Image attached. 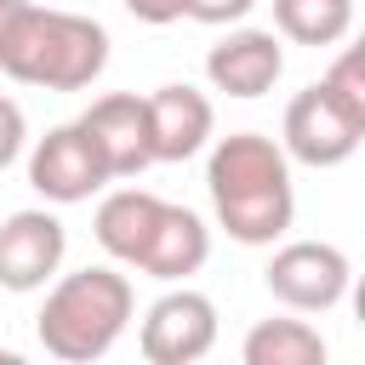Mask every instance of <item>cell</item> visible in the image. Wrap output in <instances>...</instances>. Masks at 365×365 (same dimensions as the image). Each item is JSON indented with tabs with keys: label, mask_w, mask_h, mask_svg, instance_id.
<instances>
[{
	"label": "cell",
	"mask_w": 365,
	"mask_h": 365,
	"mask_svg": "<svg viewBox=\"0 0 365 365\" xmlns=\"http://www.w3.org/2000/svg\"><path fill=\"white\" fill-rule=\"evenodd\" d=\"M160 211H165V200L160 194H148V188H114V194H103V205H97V245L114 257V262H143V251H148V240H154V228H160Z\"/></svg>",
	"instance_id": "cell-12"
},
{
	"label": "cell",
	"mask_w": 365,
	"mask_h": 365,
	"mask_svg": "<svg viewBox=\"0 0 365 365\" xmlns=\"http://www.w3.org/2000/svg\"><path fill=\"white\" fill-rule=\"evenodd\" d=\"M359 143H365V125L325 91V80H314L308 91L291 97V108H285V154H291V160L325 171V165L354 160Z\"/></svg>",
	"instance_id": "cell-7"
},
{
	"label": "cell",
	"mask_w": 365,
	"mask_h": 365,
	"mask_svg": "<svg viewBox=\"0 0 365 365\" xmlns=\"http://www.w3.org/2000/svg\"><path fill=\"white\" fill-rule=\"evenodd\" d=\"M23 6H29V0H0V46H6V34H11V23L23 17Z\"/></svg>",
	"instance_id": "cell-20"
},
{
	"label": "cell",
	"mask_w": 365,
	"mask_h": 365,
	"mask_svg": "<svg viewBox=\"0 0 365 365\" xmlns=\"http://www.w3.org/2000/svg\"><path fill=\"white\" fill-rule=\"evenodd\" d=\"M23 143H29V120H23V108L0 91V171L23 154Z\"/></svg>",
	"instance_id": "cell-17"
},
{
	"label": "cell",
	"mask_w": 365,
	"mask_h": 365,
	"mask_svg": "<svg viewBox=\"0 0 365 365\" xmlns=\"http://www.w3.org/2000/svg\"><path fill=\"white\" fill-rule=\"evenodd\" d=\"M29 182H34V194L51 200V205H80V200H91L103 182H114V177H108L97 143L86 137V125L74 120V125H51V131L34 143V154H29Z\"/></svg>",
	"instance_id": "cell-6"
},
{
	"label": "cell",
	"mask_w": 365,
	"mask_h": 365,
	"mask_svg": "<svg viewBox=\"0 0 365 365\" xmlns=\"http://www.w3.org/2000/svg\"><path fill=\"white\" fill-rule=\"evenodd\" d=\"M285 74V46L274 29H228L205 51V80L228 97H262Z\"/></svg>",
	"instance_id": "cell-10"
},
{
	"label": "cell",
	"mask_w": 365,
	"mask_h": 365,
	"mask_svg": "<svg viewBox=\"0 0 365 365\" xmlns=\"http://www.w3.org/2000/svg\"><path fill=\"white\" fill-rule=\"evenodd\" d=\"M240 354L245 365H325V336L308 319H257Z\"/></svg>",
	"instance_id": "cell-14"
},
{
	"label": "cell",
	"mask_w": 365,
	"mask_h": 365,
	"mask_svg": "<svg viewBox=\"0 0 365 365\" xmlns=\"http://www.w3.org/2000/svg\"><path fill=\"white\" fill-rule=\"evenodd\" d=\"M86 137L97 143L108 177H137L154 165V120H148V97L137 91H108L80 114Z\"/></svg>",
	"instance_id": "cell-8"
},
{
	"label": "cell",
	"mask_w": 365,
	"mask_h": 365,
	"mask_svg": "<svg viewBox=\"0 0 365 365\" xmlns=\"http://www.w3.org/2000/svg\"><path fill=\"white\" fill-rule=\"evenodd\" d=\"M63 251H68V234L51 211L29 205V211H11L0 222V291H40L51 285V274L63 268Z\"/></svg>",
	"instance_id": "cell-9"
},
{
	"label": "cell",
	"mask_w": 365,
	"mask_h": 365,
	"mask_svg": "<svg viewBox=\"0 0 365 365\" xmlns=\"http://www.w3.org/2000/svg\"><path fill=\"white\" fill-rule=\"evenodd\" d=\"M325 91L365 125V46H342L325 68Z\"/></svg>",
	"instance_id": "cell-16"
},
{
	"label": "cell",
	"mask_w": 365,
	"mask_h": 365,
	"mask_svg": "<svg viewBox=\"0 0 365 365\" xmlns=\"http://www.w3.org/2000/svg\"><path fill=\"white\" fill-rule=\"evenodd\" d=\"M137 348L148 365H194L217 348V302L205 291H165L148 314H143V331H137Z\"/></svg>",
	"instance_id": "cell-5"
},
{
	"label": "cell",
	"mask_w": 365,
	"mask_h": 365,
	"mask_svg": "<svg viewBox=\"0 0 365 365\" xmlns=\"http://www.w3.org/2000/svg\"><path fill=\"white\" fill-rule=\"evenodd\" d=\"M354 46H365V29H359V40H354Z\"/></svg>",
	"instance_id": "cell-22"
},
{
	"label": "cell",
	"mask_w": 365,
	"mask_h": 365,
	"mask_svg": "<svg viewBox=\"0 0 365 365\" xmlns=\"http://www.w3.org/2000/svg\"><path fill=\"white\" fill-rule=\"evenodd\" d=\"M148 120H154V160H194L211 143V97L194 86H160L148 91Z\"/></svg>",
	"instance_id": "cell-11"
},
{
	"label": "cell",
	"mask_w": 365,
	"mask_h": 365,
	"mask_svg": "<svg viewBox=\"0 0 365 365\" xmlns=\"http://www.w3.org/2000/svg\"><path fill=\"white\" fill-rule=\"evenodd\" d=\"M205 257H211V228H205L188 205H171V200H165L160 228H154V240H148V251H143L137 268H143L148 279H188V274L205 268Z\"/></svg>",
	"instance_id": "cell-13"
},
{
	"label": "cell",
	"mask_w": 365,
	"mask_h": 365,
	"mask_svg": "<svg viewBox=\"0 0 365 365\" xmlns=\"http://www.w3.org/2000/svg\"><path fill=\"white\" fill-rule=\"evenodd\" d=\"M108 68V29L80 11H51V6H23L0 46V74L46 91H86Z\"/></svg>",
	"instance_id": "cell-2"
},
{
	"label": "cell",
	"mask_w": 365,
	"mask_h": 365,
	"mask_svg": "<svg viewBox=\"0 0 365 365\" xmlns=\"http://www.w3.org/2000/svg\"><path fill=\"white\" fill-rule=\"evenodd\" d=\"M125 11H131L137 23H154V29H165V23L188 17V0H125Z\"/></svg>",
	"instance_id": "cell-19"
},
{
	"label": "cell",
	"mask_w": 365,
	"mask_h": 365,
	"mask_svg": "<svg viewBox=\"0 0 365 365\" xmlns=\"http://www.w3.org/2000/svg\"><path fill=\"white\" fill-rule=\"evenodd\" d=\"M131 308H137V291H131V279L120 268H80V274H63L46 291L34 336H40V348L51 359L91 365L125 336Z\"/></svg>",
	"instance_id": "cell-3"
},
{
	"label": "cell",
	"mask_w": 365,
	"mask_h": 365,
	"mask_svg": "<svg viewBox=\"0 0 365 365\" xmlns=\"http://www.w3.org/2000/svg\"><path fill=\"white\" fill-rule=\"evenodd\" d=\"M205 188H211V211H217L222 234L240 245H274L297 217L291 154H285V143H274L262 131L217 137V148L205 160Z\"/></svg>",
	"instance_id": "cell-1"
},
{
	"label": "cell",
	"mask_w": 365,
	"mask_h": 365,
	"mask_svg": "<svg viewBox=\"0 0 365 365\" xmlns=\"http://www.w3.org/2000/svg\"><path fill=\"white\" fill-rule=\"evenodd\" d=\"M251 6H257V0H188V17L205 23V29H228V23H240Z\"/></svg>",
	"instance_id": "cell-18"
},
{
	"label": "cell",
	"mask_w": 365,
	"mask_h": 365,
	"mask_svg": "<svg viewBox=\"0 0 365 365\" xmlns=\"http://www.w3.org/2000/svg\"><path fill=\"white\" fill-rule=\"evenodd\" d=\"M262 285L274 302H285L291 314H325L336 308L348 291H354V268L336 245L325 240H291L268 257L262 268Z\"/></svg>",
	"instance_id": "cell-4"
},
{
	"label": "cell",
	"mask_w": 365,
	"mask_h": 365,
	"mask_svg": "<svg viewBox=\"0 0 365 365\" xmlns=\"http://www.w3.org/2000/svg\"><path fill=\"white\" fill-rule=\"evenodd\" d=\"M354 319H359V325H365V274H359V279H354Z\"/></svg>",
	"instance_id": "cell-21"
},
{
	"label": "cell",
	"mask_w": 365,
	"mask_h": 365,
	"mask_svg": "<svg viewBox=\"0 0 365 365\" xmlns=\"http://www.w3.org/2000/svg\"><path fill=\"white\" fill-rule=\"evenodd\" d=\"M274 29L297 46H336L354 29V0H274Z\"/></svg>",
	"instance_id": "cell-15"
}]
</instances>
